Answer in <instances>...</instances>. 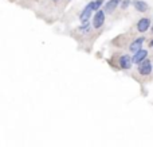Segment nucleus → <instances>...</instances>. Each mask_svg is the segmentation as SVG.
I'll use <instances>...</instances> for the list:
<instances>
[{
	"instance_id": "f257e3e1",
	"label": "nucleus",
	"mask_w": 153,
	"mask_h": 147,
	"mask_svg": "<svg viewBox=\"0 0 153 147\" xmlns=\"http://www.w3.org/2000/svg\"><path fill=\"white\" fill-rule=\"evenodd\" d=\"M94 11V4L93 1L86 4V7L83 8V11L81 12V15H79V20H81V23L85 24V23H89V19H90L91 14Z\"/></svg>"
},
{
	"instance_id": "f03ea898",
	"label": "nucleus",
	"mask_w": 153,
	"mask_h": 147,
	"mask_svg": "<svg viewBox=\"0 0 153 147\" xmlns=\"http://www.w3.org/2000/svg\"><path fill=\"white\" fill-rule=\"evenodd\" d=\"M152 62L149 59H144L141 63H138V73L141 74V76H149L152 74Z\"/></svg>"
},
{
	"instance_id": "7ed1b4c3",
	"label": "nucleus",
	"mask_w": 153,
	"mask_h": 147,
	"mask_svg": "<svg viewBox=\"0 0 153 147\" xmlns=\"http://www.w3.org/2000/svg\"><path fill=\"white\" fill-rule=\"evenodd\" d=\"M105 23V11L102 10H98L95 12L94 18H93V27L94 28H101Z\"/></svg>"
},
{
	"instance_id": "20e7f679",
	"label": "nucleus",
	"mask_w": 153,
	"mask_h": 147,
	"mask_svg": "<svg viewBox=\"0 0 153 147\" xmlns=\"http://www.w3.org/2000/svg\"><path fill=\"white\" fill-rule=\"evenodd\" d=\"M118 63H120V68L124 70H129L130 68H132V65H133V61H132V57L128 54H124L120 57V59H118Z\"/></svg>"
},
{
	"instance_id": "39448f33",
	"label": "nucleus",
	"mask_w": 153,
	"mask_h": 147,
	"mask_svg": "<svg viewBox=\"0 0 153 147\" xmlns=\"http://www.w3.org/2000/svg\"><path fill=\"white\" fill-rule=\"evenodd\" d=\"M144 42H145V38H144V37L134 39L133 42L129 45V51H130V53H133V54L138 53V51L141 50V47H142V45H144Z\"/></svg>"
},
{
	"instance_id": "423d86ee",
	"label": "nucleus",
	"mask_w": 153,
	"mask_h": 147,
	"mask_svg": "<svg viewBox=\"0 0 153 147\" xmlns=\"http://www.w3.org/2000/svg\"><path fill=\"white\" fill-rule=\"evenodd\" d=\"M150 27V19H148V18H141V19L138 20L137 23V31L138 32H141V34H144L145 31H148Z\"/></svg>"
},
{
	"instance_id": "0eeeda50",
	"label": "nucleus",
	"mask_w": 153,
	"mask_h": 147,
	"mask_svg": "<svg viewBox=\"0 0 153 147\" xmlns=\"http://www.w3.org/2000/svg\"><path fill=\"white\" fill-rule=\"evenodd\" d=\"M120 4H121V0H109V1L105 4V11L107 12V14H112V12H114L117 10V7Z\"/></svg>"
},
{
	"instance_id": "6e6552de",
	"label": "nucleus",
	"mask_w": 153,
	"mask_h": 147,
	"mask_svg": "<svg viewBox=\"0 0 153 147\" xmlns=\"http://www.w3.org/2000/svg\"><path fill=\"white\" fill-rule=\"evenodd\" d=\"M146 57H148V51L146 50H140L138 53H136V54H133V58H132V61H133V63H141L144 59H146Z\"/></svg>"
},
{
	"instance_id": "1a4fd4ad",
	"label": "nucleus",
	"mask_w": 153,
	"mask_h": 147,
	"mask_svg": "<svg viewBox=\"0 0 153 147\" xmlns=\"http://www.w3.org/2000/svg\"><path fill=\"white\" fill-rule=\"evenodd\" d=\"M132 4H133V7L136 8L138 12H146L148 11V4H146L144 0H133Z\"/></svg>"
},
{
	"instance_id": "9d476101",
	"label": "nucleus",
	"mask_w": 153,
	"mask_h": 147,
	"mask_svg": "<svg viewBox=\"0 0 153 147\" xmlns=\"http://www.w3.org/2000/svg\"><path fill=\"white\" fill-rule=\"evenodd\" d=\"M89 30H90V26H89V23L82 24V26L78 28V31H81V32H87Z\"/></svg>"
},
{
	"instance_id": "9b49d317",
	"label": "nucleus",
	"mask_w": 153,
	"mask_h": 147,
	"mask_svg": "<svg viewBox=\"0 0 153 147\" xmlns=\"http://www.w3.org/2000/svg\"><path fill=\"white\" fill-rule=\"evenodd\" d=\"M130 4H132V1H130V0H124V1L121 3V8H122V10H126Z\"/></svg>"
},
{
	"instance_id": "f8f14e48",
	"label": "nucleus",
	"mask_w": 153,
	"mask_h": 147,
	"mask_svg": "<svg viewBox=\"0 0 153 147\" xmlns=\"http://www.w3.org/2000/svg\"><path fill=\"white\" fill-rule=\"evenodd\" d=\"M152 32H153V27H152Z\"/></svg>"
}]
</instances>
